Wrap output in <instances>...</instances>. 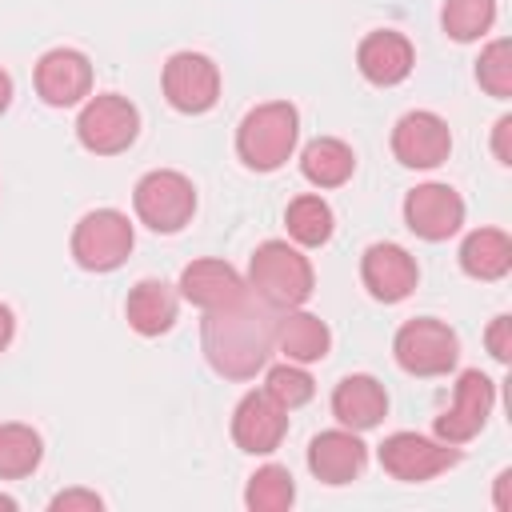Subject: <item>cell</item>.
<instances>
[{
    "instance_id": "6da1fadb",
    "label": "cell",
    "mask_w": 512,
    "mask_h": 512,
    "mask_svg": "<svg viewBox=\"0 0 512 512\" xmlns=\"http://www.w3.org/2000/svg\"><path fill=\"white\" fill-rule=\"evenodd\" d=\"M200 348L216 376L224 380H252L268 368L276 348V308L260 296H244L228 308L204 312L200 320Z\"/></svg>"
},
{
    "instance_id": "7a4b0ae2",
    "label": "cell",
    "mask_w": 512,
    "mask_h": 512,
    "mask_svg": "<svg viewBox=\"0 0 512 512\" xmlns=\"http://www.w3.org/2000/svg\"><path fill=\"white\" fill-rule=\"evenodd\" d=\"M300 140V112L288 100H264L236 124V156L252 172H276L292 160Z\"/></svg>"
},
{
    "instance_id": "3957f363",
    "label": "cell",
    "mask_w": 512,
    "mask_h": 512,
    "mask_svg": "<svg viewBox=\"0 0 512 512\" xmlns=\"http://www.w3.org/2000/svg\"><path fill=\"white\" fill-rule=\"evenodd\" d=\"M316 288L312 260L288 240H264L248 260V292L268 308H300Z\"/></svg>"
},
{
    "instance_id": "277c9868",
    "label": "cell",
    "mask_w": 512,
    "mask_h": 512,
    "mask_svg": "<svg viewBox=\"0 0 512 512\" xmlns=\"http://www.w3.org/2000/svg\"><path fill=\"white\" fill-rule=\"evenodd\" d=\"M132 208L140 216V224H148L160 236L180 232L184 224H192L196 212V188L184 172L176 168H152L136 180L132 188Z\"/></svg>"
},
{
    "instance_id": "5b68a950",
    "label": "cell",
    "mask_w": 512,
    "mask_h": 512,
    "mask_svg": "<svg viewBox=\"0 0 512 512\" xmlns=\"http://www.w3.org/2000/svg\"><path fill=\"white\" fill-rule=\"evenodd\" d=\"M136 232L120 208H92L72 228V260L84 272H116L132 256Z\"/></svg>"
},
{
    "instance_id": "8992f818",
    "label": "cell",
    "mask_w": 512,
    "mask_h": 512,
    "mask_svg": "<svg viewBox=\"0 0 512 512\" xmlns=\"http://www.w3.org/2000/svg\"><path fill=\"white\" fill-rule=\"evenodd\" d=\"M140 136V112L128 96L120 92H100L88 96L80 116H76V140L96 152V156H120L136 144Z\"/></svg>"
},
{
    "instance_id": "52a82bcc",
    "label": "cell",
    "mask_w": 512,
    "mask_h": 512,
    "mask_svg": "<svg viewBox=\"0 0 512 512\" xmlns=\"http://www.w3.org/2000/svg\"><path fill=\"white\" fill-rule=\"evenodd\" d=\"M392 356L408 376H448L460 360V340L444 320L416 316L400 324L392 340Z\"/></svg>"
},
{
    "instance_id": "ba28073f",
    "label": "cell",
    "mask_w": 512,
    "mask_h": 512,
    "mask_svg": "<svg viewBox=\"0 0 512 512\" xmlns=\"http://www.w3.org/2000/svg\"><path fill=\"white\" fill-rule=\"evenodd\" d=\"M376 456H380V468L392 480H404V484H424V480H432V476H440V472L460 464V448L456 444H444V440H432V436H420V432L384 436Z\"/></svg>"
},
{
    "instance_id": "9c48e42d",
    "label": "cell",
    "mask_w": 512,
    "mask_h": 512,
    "mask_svg": "<svg viewBox=\"0 0 512 512\" xmlns=\"http://www.w3.org/2000/svg\"><path fill=\"white\" fill-rule=\"evenodd\" d=\"M496 408V380L484 376L480 368H464L456 376V392H452V404L436 416V440L444 444H468L484 432L488 416Z\"/></svg>"
},
{
    "instance_id": "30bf717a",
    "label": "cell",
    "mask_w": 512,
    "mask_h": 512,
    "mask_svg": "<svg viewBox=\"0 0 512 512\" xmlns=\"http://www.w3.org/2000/svg\"><path fill=\"white\" fill-rule=\"evenodd\" d=\"M160 88L176 112L200 116V112L216 108V100H220V68L204 52H172L164 60Z\"/></svg>"
},
{
    "instance_id": "8fae6325",
    "label": "cell",
    "mask_w": 512,
    "mask_h": 512,
    "mask_svg": "<svg viewBox=\"0 0 512 512\" xmlns=\"http://www.w3.org/2000/svg\"><path fill=\"white\" fill-rule=\"evenodd\" d=\"M36 96L48 108H72L92 96V60L80 48H48L36 60Z\"/></svg>"
},
{
    "instance_id": "7c38bea8",
    "label": "cell",
    "mask_w": 512,
    "mask_h": 512,
    "mask_svg": "<svg viewBox=\"0 0 512 512\" xmlns=\"http://www.w3.org/2000/svg\"><path fill=\"white\" fill-rule=\"evenodd\" d=\"M404 224L420 240L440 244V240H448V236L460 232V224H464V200H460V192L452 184H436V180L416 184L404 196Z\"/></svg>"
},
{
    "instance_id": "4fadbf2b",
    "label": "cell",
    "mask_w": 512,
    "mask_h": 512,
    "mask_svg": "<svg viewBox=\"0 0 512 512\" xmlns=\"http://www.w3.org/2000/svg\"><path fill=\"white\" fill-rule=\"evenodd\" d=\"M452 152V132H448V120L428 112V108H416V112H404L392 128V156L404 164V168H436L444 164Z\"/></svg>"
},
{
    "instance_id": "5bb4252c",
    "label": "cell",
    "mask_w": 512,
    "mask_h": 512,
    "mask_svg": "<svg viewBox=\"0 0 512 512\" xmlns=\"http://www.w3.org/2000/svg\"><path fill=\"white\" fill-rule=\"evenodd\" d=\"M360 280L368 288L372 300L380 304H400L416 292L420 284V268H416V256L400 244H368L364 256H360Z\"/></svg>"
},
{
    "instance_id": "9a60e30c",
    "label": "cell",
    "mask_w": 512,
    "mask_h": 512,
    "mask_svg": "<svg viewBox=\"0 0 512 512\" xmlns=\"http://www.w3.org/2000/svg\"><path fill=\"white\" fill-rule=\"evenodd\" d=\"M288 436V412L260 388V392H248L236 412H232V440L240 452H252V456H272Z\"/></svg>"
},
{
    "instance_id": "2e32d148",
    "label": "cell",
    "mask_w": 512,
    "mask_h": 512,
    "mask_svg": "<svg viewBox=\"0 0 512 512\" xmlns=\"http://www.w3.org/2000/svg\"><path fill=\"white\" fill-rule=\"evenodd\" d=\"M412 64H416V48L404 32L396 28H376L360 40L356 48V68L368 84L376 88H396L412 76Z\"/></svg>"
},
{
    "instance_id": "e0dca14e",
    "label": "cell",
    "mask_w": 512,
    "mask_h": 512,
    "mask_svg": "<svg viewBox=\"0 0 512 512\" xmlns=\"http://www.w3.org/2000/svg\"><path fill=\"white\" fill-rule=\"evenodd\" d=\"M364 464H368V444L352 428H328L308 444V472L320 484H332V488L352 484L364 472Z\"/></svg>"
},
{
    "instance_id": "ac0fdd59",
    "label": "cell",
    "mask_w": 512,
    "mask_h": 512,
    "mask_svg": "<svg viewBox=\"0 0 512 512\" xmlns=\"http://www.w3.org/2000/svg\"><path fill=\"white\" fill-rule=\"evenodd\" d=\"M180 296L188 304H196L200 312H216V308H228V304L244 300L248 296V280L228 260L204 256V260H192L180 272Z\"/></svg>"
},
{
    "instance_id": "d6986e66",
    "label": "cell",
    "mask_w": 512,
    "mask_h": 512,
    "mask_svg": "<svg viewBox=\"0 0 512 512\" xmlns=\"http://www.w3.org/2000/svg\"><path fill=\"white\" fill-rule=\"evenodd\" d=\"M332 416L340 420V428L352 432H368L388 416V392L376 376L368 372H352L332 388Z\"/></svg>"
},
{
    "instance_id": "ffe728a7",
    "label": "cell",
    "mask_w": 512,
    "mask_h": 512,
    "mask_svg": "<svg viewBox=\"0 0 512 512\" xmlns=\"http://www.w3.org/2000/svg\"><path fill=\"white\" fill-rule=\"evenodd\" d=\"M276 348L292 364H316L332 348V332L316 312L304 308H284L276 312Z\"/></svg>"
},
{
    "instance_id": "44dd1931",
    "label": "cell",
    "mask_w": 512,
    "mask_h": 512,
    "mask_svg": "<svg viewBox=\"0 0 512 512\" xmlns=\"http://www.w3.org/2000/svg\"><path fill=\"white\" fill-rule=\"evenodd\" d=\"M176 312H180V300L164 280H140L124 300L128 328L140 336H164L176 324Z\"/></svg>"
},
{
    "instance_id": "7402d4cb",
    "label": "cell",
    "mask_w": 512,
    "mask_h": 512,
    "mask_svg": "<svg viewBox=\"0 0 512 512\" xmlns=\"http://www.w3.org/2000/svg\"><path fill=\"white\" fill-rule=\"evenodd\" d=\"M460 268L472 280H504L512 272V240L504 228H476L460 244Z\"/></svg>"
},
{
    "instance_id": "603a6c76",
    "label": "cell",
    "mask_w": 512,
    "mask_h": 512,
    "mask_svg": "<svg viewBox=\"0 0 512 512\" xmlns=\"http://www.w3.org/2000/svg\"><path fill=\"white\" fill-rule=\"evenodd\" d=\"M356 172V152L336 136H316L300 152V176L316 188H340Z\"/></svg>"
},
{
    "instance_id": "cb8c5ba5",
    "label": "cell",
    "mask_w": 512,
    "mask_h": 512,
    "mask_svg": "<svg viewBox=\"0 0 512 512\" xmlns=\"http://www.w3.org/2000/svg\"><path fill=\"white\" fill-rule=\"evenodd\" d=\"M284 228H288V240H292L296 248H320V244L332 240L336 216H332V208H328L324 196L304 192V196H296V200L288 204V212H284Z\"/></svg>"
},
{
    "instance_id": "d4e9b609",
    "label": "cell",
    "mask_w": 512,
    "mask_h": 512,
    "mask_svg": "<svg viewBox=\"0 0 512 512\" xmlns=\"http://www.w3.org/2000/svg\"><path fill=\"white\" fill-rule=\"evenodd\" d=\"M44 460V440L36 428L8 420L0 424V480H24L40 468Z\"/></svg>"
},
{
    "instance_id": "484cf974",
    "label": "cell",
    "mask_w": 512,
    "mask_h": 512,
    "mask_svg": "<svg viewBox=\"0 0 512 512\" xmlns=\"http://www.w3.org/2000/svg\"><path fill=\"white\" fill-rule=\"evenodd\" d=\"M496 24V0H444L440 8V28L456 44H472L488 36Z\"/></svg>"
},
{
    "instance_id": "4316f807",
    "label": "cell",
    "mask_w": 512,
    "mask_h": 512,
    "mask_svg": "<svg viewBox=\"0 0 512 512\" xmlns=\"http://www.w3.org/2000/svg\"><path fill=\"white\" fill-rule=\"evenodd\" d=\"M292 500H296V484L284 464H264L248 476L244 504L252 512H284V508H292Z\"/></svg>"
},
{
    "instance_id": "83f0119b",
    "label": "cell",
    "mask_w": 512,
    "mask_h": 512,
    "mask_svg": "<svg viewBox=\"0 0 512 512\" xmlns=\"http://www.w3.org/2000/svg\"><path fill=\"white\" fill-rule=\"evenodd\" d=\"M264 392H268L284 412H292V408H304V404L316 396V380L308 376L304 364L284 360V364H272V368L264 372Z\"/></svg>"
},
{
    "instance_id": "f1b7e54d",
    "label": "cell",
    "mask_w": 512,
    "mask_h": 512,
    "mask_svg": "<svg viewBox=\"0 0 512 512\" xmlns=\"http://www.w3.org/2000/svg\"><path fill=\"white\" fill-rule=\"evenodd\" d=\"M476 84L488 96H496V100H508L512 96V44L504 36L492 40L480 52V60H476Z\"/></svg>"
},
{
    "instance_id": "f546056e",
    "label": "cell",
    "mask_w": 512,
    "mask_h": 512,
    "mask_svg": "<svg viewBox=\"0 0 512 512\" xmlns=\"http://www.w3.org/2000/svg\"><path fill=\"white\" fill-rule=\"evenodd\" d=\"M484 344H488L492 360L508 364V360H512V320H508V316H496V320L488 324V332H484Z\"/></svg>"
},
{
    "instance_id": "4dcf8cb0",
    "label": "cell",
    "mask_w": 512,
    "mask_h": 512,
    "mask_svg": "<svg viewBox=\"0 0 512 512\" xmlns=\"http://www.w3.org/2000/svg\"><path fill=\"white\" fill-rule=\"evenodd\" d=\"M52 512H100L104 508V500L96 496V492H88V488H68V492H56L52 496V504H48Z\"/></svg>"
},
{
    "instance_id": "1f68e13d",
    "label": "cell",
    "mask_w": 512,
    "mask_h": 512,
    "mask_svg": "<svg viewBox=\"0 0 512 512\" xmlns=\"http://www.w3.org/2000/svg\"><path fill=\"white\" fill-rule=\"evenodd\" d=\"M492 152H496V160L504 168L512 164V116H500L496 120V128H492Z\"/></svg>"
},
{
    "instance_id": "d6a6232c",
    "label": "cell",
    "mask_w": 512,
    "mask_h": 512,
    "mask_svg": "<svg viewBox=\"0 0 512 512\" xmlns=\"http://www.w3.org/2000/svg\"><path fill=\"white\" fill-rule=\"evenodd\" d=\"M12 336H16V316L8 304H0V352L12 344Z\"/></svg>"
},
{
    "instance_id": "836d02e7",
    "label": "cell",
    "mask_w": 512,
    "mask_h": 512,
    "mask_svg": "<svg viewBox=\"0 0 512 512\" xmlns=\"http://www.w3.org/2000/svg\"><path fill=\"white\" fill-rule=\"evenodd\" d=\"M508 484H512V472L504 468V472L496 476V508H500V512H508V508H512V504H508Z\"/></svg>"
},
{
    "instance_id": "e575fe53",
    "label": "cell",
    "mask_w": 512,
    "mask_h": 512,
    "mask_svg": "<svg viewBox=\"0 0 512 512\" xmlns=\"http://www.w3.org/2000/svg\"><path fill=\"white\" fill-rule=\"evenodd\" d=\"M8 104H12V76L0 68V116L8 112Z\"/></svg>"
},
{
    "instance_id": "d590c367",
    "label": "cell",
    "mask_w": 512,
    "mask_h": 512,
    "mask_svg": "<svg viewBox=\"0 0 512 512\" xmlns=\"http://www.w3.org/2000/svg\"><path fill=\"white\" fill-rule=\"evenodd\" d=\"M0 508H8V512H16V500H12V496H0Z\"/></svg>"
}]
</instances>
